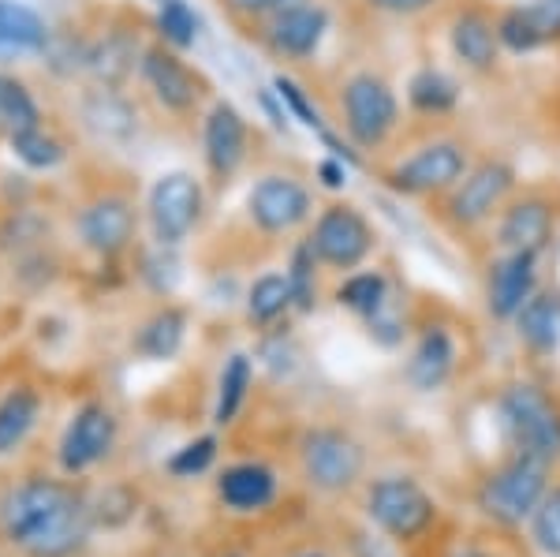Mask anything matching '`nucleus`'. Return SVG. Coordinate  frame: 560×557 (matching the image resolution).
I'll use <instances>...</instances> for the list:
<instances>
[{
	"label": "nucleus",
	"instance_id": "2f4dec72",
	"mask_svg": "<svg viewBox=\"0 0 560 557\" xmlns=\"http://www.w3.org/2000/svg\"><path fill=\"white\" fill-rule=\"evenodd\" d=\"M184 334H187L184 311L165 307L139 329V352L150 359H173L179 352V345H184Z\"/></svg>",
	"mask_w": 560,
	"mask_h": 557
},
{
	"label": "nucleus",
	"instance_id": "ddd939ff",
	"mask_svg": "<svg viewBox=\"0 0 560 557\" xmlns=\"http://www.w3.org/2000/svg\"><path fill=\"white\" fill-rule=\"evenodd\" d=\"M329 34V8L318 0L284 8V12L261 20V42L280 60H311Z\"/></svg>",
	"mask_w": 560,
	"mask_h": 557
},
{
	"label": "nucleus",
	"instance_id": "4468645a",
	"mask_svg": "<svg viewBox=\"0 0 560 557\" xmlns=\"http://www.w3.org/2000/svg\"><path fill=\"white\" fill-rule=\"evenodd\" d=\"M557 232V202L549 192L512 195L509 206L497 218V244L504 251H535L541 255L553 244Z\"/></svg>",
	"mask_w": 560,
	"mask_h": 557
},
{
	"label": "nucleus",
	"instance_id": "a19ab883",
	"mask_svg": "<svg viewBox=\"0 0 560 557\" xmlns=\"http://www.w3.org/2000/svg\"><path fill=\"white\" fill-rule=\"evenodd\" d=\"M232 12L247 15V20H269V15L284 12V8H295V4H306V0H224Z\"/></svg>",
	"mask_w": 560,
	"mask_h": 557
},
{
	"label": "nucleus",
	"instance_id": "aec40b11",
	"mask_svg": "<svg viewBox=\"0 0 560 557\" xmlns=\"http://www.w3.org/2000/svg\"><path fill=\"white\" fill-rule=\"evenodd\" d=\"M448 45H453V57L459 65L478 71V76L493 71L504 53L501 34H497V20H490L482 8H464V12H456L453 26H448Z\"/></svg>",
	"mask_w": 560,
	"mask_h": 557
},
{
	"label": "nucleus",
	"instance_id": "a211bd4d",
	"mask_svg": "<svg viewBox=\"0 0 560 557\" xmlns=\"http://www.w3.org/2000/svg\"><path fill=\"white\" fill-rule=\"evenodd\" d=\"M538 258L535 251H504L490 269L486 285V307L493 318L512 322L523 311V303L538 292Z\"/></svg>",
	"mask_w": 560,
	"mask_h": 557
},
{
	"label": "nucleus",
	"instance_id": "b1692460",
	"mask_svg": "<svg viewBox=\"0 0 560 557\" xmlns=\"http://www.w3.org/2000/svg\"><path fill=\"white\" fill-rule=\"evenodd\" d=\"M217 494L229 509L236 513H255L266 509L277 494V475L266 464H232L224 468V475L217 479Z\"/></svg>",
	"mask_w": 560,
	"mask_h": 557
},
{
	"label": "nucleus",
	"instance_id": "4c0bfd02",
	"mask_svg": "<svg viewBox=\"0 0 560 557\" xmlns=\"http://www.w3.org/2000/svg\"><path fill=\"white\" fill-rule=\"evenodd\" d=\"M217 456V438H195V442H187L179 453L168 461V472L179 475V479H195V475H202L206 468L213 464Z\"/></svg>",
	"mask_w": 560,
	"mask_h": 557
},
{
	"label": "nucleus",
	"instance_id": "a18cd8bd",
	"mask_svg": "<svg viewBox=\"0 0 560 557\" xmlns=\"http://www.w3.org/2000/svg\"><path fill=\"white\" fill-rule=\"evenodd\" d=\"M303 557H322V554H303Z\"/></svg>",
	"mask_w": 560,
	"mask_h": 557
},
{
	"label": "nucleus",
	"instance_id": "6e6552de",
	"mask_svg": "<svg viewBox=\"0 0 560 557\" xmlns=\"http://www.w3.org/2000/svg\"><path fill=\"white\" fill-rule=\"evenodd\" d=\"M306 244L314 247L322 266L329 269H359L370 258L374 251V224L366 221V213L351 202H329L325 210L318 213L311 229V240Z\"/></svg>",
	"mask_w": 560,
	"mask_h": 557
},
{
	"label": "nucleus",
	"instance_id": "f3484780",
	"mask_svg": "<svg viewBox=\"0 0 560 557\" xmlns=\"http://www.w3.org/2000/svg\"><path fill=\"white\" fill-rule=\"evenodd\" d=\"M135 229H139V213L124 195H102L79 213V240L102 258H116L120 251H128Z\"/></svg>",
	"mask_w": 560,
	"mask_h": 557
},
{
	"label": "nucleus",
	"instance_id": "dca6fc26",
	"mask_svg": "<svg viewBox=\"0 0 560 557\" xmlns=\"http://www.w3.org/2000/svg\"><path fill=\"white\" fill-rule=\"evenodd\" d=\"M116 445V419L105 404H83L60 438V468L79 475L102 464Z\"/></svg>",
	"mask_w": 560,
	"mask_h": 557
},
{
	"label": "nucleus",
	"instance_id": "37998d69",
	"mask_svg": "<svg viewBox=\"0 0 560 557\" xmlns=\"http://www.w3.org/2000/svg\"><path fill=\"white\" fill-rule=\"evenodd\" d=\"M318 179H322V187H329V192H340V187L348 184V161H340L332 154L318 161Z\"/></svg>",
	"mask_w": 560,
	"mask_h": 557
},
{
	"label": "nucleus",
	"instance_id": "58836bf2",
	"mask_svg": "<svg viewBox=\"0 0 560 557\" xmlns=\"http://www.w3.org/2000/svg\"><path fill=\"white\" fill-rule=\"evenodd\" d=\"M366 329H370V337H374L377 345H385V348H393L396 340L404 337V318H400V311H396L393 295H388V303L374 314V318H366Z\"/></svg>",
	"mask_w": 560,
	"mask_h": 557
},
{
	"label": "nucleus",
	"instance_id": "9b49d317",
	"mask_svg": "<svg viewBox=\"0 0 560 557\" xmlns=\"http://www.w3.org/2000/svg\"><path fill=\"white\" fill-rule=\"evenodd\" d=\"M314 199L306 192L303 179L288 173H266L255 179V187L247 192V218L255 221L266 236H284L295 232L300 224L311 221Z\"/></svg>",
	"mask_w": 560,
	"mask_h": 557
},
{
	"label": "nucleus",
	"instance_id": "f257e3e1",
	"mask_svg": "<svg viewBox=\"0 0 560 557\" xmlns=\"http://www.w3.org/2000/svg\"><path fill=\"white\" fill-rule=\"evenodd\" d=\"M0 527L31 557H71L90 535V509L68 483L26 479L0 501Z\"/></svg>",
	"mask_w": 560,
	"mask_h": 557
},
{
	"label": "nucleus",
	"instance_id": "c85d7f7f",
	"mask_svg": "<svg viewBox=\"0 0 560 557\" xmlns=\"http://www.w3.org/2000/svg\"><path fill=\"white\" fill-rule=\"evenodd\" d=\"M86 120H90V128H97V135L108 142H124L135 135V109L108 86L94 90V94L86 97Z\"/></svg>",
	"mask_w": 560,
	"mask_h": 557
},
{
	"label": "nucleus",
	"instance_id": "423d86ee",
	"mask_svg": "<svg viewBox=\"0 0 560 557\" xmlns=\"http://www.w3.org/2000/svg\"><path fill=\"white\" fill-rule=\"evenodd\" d=\"M516 165L504 158H486L467 169V176L448 192L445 213L459 229H478V224L501 218V210L516 195Z\"/></svg>",
	"mask_w": 560,
	"mask_h": 557
},
{
	"label": "nucleus",
	"instance_id": "f8f14e48",
	"mask_svg": "<svg viewBox=\"0 0 560 557\" xmlns=\"http://www.w3.org/2000/svg\"><path fill=\"white\" fill-rule=\"evenodd\" d=\"M303 475L318 490H348L363 475V445L337 427L306 430L300 445Z\"/></svg>",
	"mask_w": 560,
	"mask_h": 557
},
{
	"label": "nucleus",
	"instance_id": "6ab92c4d",
	"mask_svg": "<svg viewBox=\"0 0 560 557\" xmlns=\"http://www.w3.org/2000/svg\"><path fill=\"white\" fill-rule=\"evenodd\" d=\"M504 53H538L560 42V0H527L497 20Z\"/></svg>",
	"mask_w": 560,
	"mask_h": 557
},
{
	"label": "nucleus",
	"instance_id": "393cba45",
	"mask_svg": "<svg viewBox=\"0 0 560 557\" xmlns=\"http://www.w3.org/2000/svg\"><path fill=\"white\" fill-rule=\"evenodd\" d=\"M512 322L530 352L553 356L560 348V292H535Z\"/></svg>",
	"mask_w": 560,
	"mask_h": 557
},
{
	"label": "nucleus",
	"instance_id": "412c9836",
	"mask_svg": "<svg viewBox=\"0 0 560 557\" xmlns=\"http://www.w3.org/2000/svg\"><path fill=\"white\" fill-rule=\"evenodd\" d=\"M456 371V340L448 334L445 326H430L427 334L419 337L415 352L408 359V382L415 385L419 393H433L441 390Z\"/></svg>",
	"mask_w": 560,
	"mask_h": 557
},
{
	"label": "nucleus",
	"instance_id": "0eeeda50",
	"mask_svg": "<svg viewBox=\"0 0 560 557\" xmlns=\"http://www.w3.org/2000/svg\"><path fill=\"white\" fill-rule=\"evenodd\" d=\"M206 210V192L191 173H165L153 179L147 195V221L158 247H179L198 229Z\"/></svg>",
	"mask_w": 560,
	"mask_h": 557
},
{
	"label": "nucleus",
	"instance_id": "79ce46f5",
	"mask_svg": "<svg viewBox=\"0 0 560 557\" xmlns=\"http://www.w3.org/2000/svg\"><path fill=\"white\" fill-rule=\"evenodd\" d=\"M366 4L382 15H393V20H411V15L430 12V8L441 4V0H366Z\"/></svg>",
	"mask_w": 560,
	"mask_h": 557
},
{
	"label": "nucleus",
	"instance_id": "cd10ccee",
	"mask_svg": "<svg viewBox=\"0 0 560 557\" xmlns=\"http://www.w3.org/2000/svg\"><path fill=\"white\" fill-rule=\"evenodd\" d=\"M388 277L382 269H359V274H348L345 285L337 289V303L345 311H351L355 318H374L377 311L388 303Z\"/></svg>",
	"mask_w": 560,
	"mask_h": 557
},
{
	"label": "nucleus",
	"instance_id": "2eb2a0df",
	"mask_svg": "<svg viewBox=\"0 0 560 557\" xmlns=\"http://www.w3.org/2000/svg\"><path fill=\"white\" fill-rule=\"evenodd\" d=\"M247 120L232 102H213L202 120V158L213 184H229L247 161Z\"/></svg>",
	"mask_w": 560,
	"mask_h": 557
},
{
	"label": "nucleus",
	"instance_id": "f704fd0d",
	"mask_svg": "<svg viewBox=\"0 0 560 557\" xmlns=\"http://www.w3.org/2000/svg\"><path fill=\"white\" fill-rule=\"evenodd\" d=\"M158 34L173 49H191L202 34V20L187 0H161L158 4Z\"/></svg>",
	"mask_w": 560,
	"mask_h": 557
},
{
	"label": "nucleus",
	"instance_id": "72a5a7b5",
	"mask_svg": "<svg viewBox=\"0 0 560 557\" xmlns=\"http://www.w3.org/2000/svg\"><path fill=\"white\" fill-rule=\"evenodd\" d=\"M8 142H12V154L20 158L26 169H38V173H49V169H57L60 161H65V142L45 131L42 124L38 128L8 135Z\"/></svg>",
	"mask_w": 560,
	"mask_h": 557
},
{
	"label": "nucleus",
	"instance_id": "c03bdc74",
	"mask_svg": "<svg viewBox=\"0 0 560 557\" xmlns=\"http://www.w3.org/2000/svg\"><path fill=\"white\" fill-rule=\"evenodd\" d=\"M456 557H486V554H478V550H459Z\"/></svg>",
	"mask_w": 560,
	"mask_h": 557
},
{
	"label": "nucleus",
	"instance_id": "f03ea898",
	"mask_svg": "<svg viewBox=\"0 0 560 557\" xmlns=\"http://www.w3.org/2000/svg\"><path fill=\"white\" fill-rule=\"evenodd\" d=\"M340 124L355 150H377L400 124V97L377 71H355L340 86Z\"/></svg>",
	"mask_w": 560,
	"mask_h": 557
},
{
	"label": "nucleus",
	"instance_id": "473e14b6",
	"mask_svg": "<svg viewBox=\"0 0 560 557\" xmlns=\"http://www.w3.org/2000/svg\"><path fill=\"white\" fill-rule=\"evenodd\" d=\"M38 124H42V109L34 102V94L15 76L0 71V131L15 135L26 128H38Z\"/></svg>",
	"mask_w": 560,
	"mask_h": 557
},
{
	"label": "nucleus",
	"instance_id": "a878e982",
	"mask_svg": "<svg viewBox=\"0 0 560 557\" xmlns=\"http://www.w3.org/2000/svg\"><path fill=\"white\" fill-rule=\"evenodd\" d=\"M408 105L422 116H448L459 105V83L441 68H419L408 79Z\"/></svg>",
	"mask_w": 560,
	"mask_h": 557
},
{
	"label": "nucleus",
	"instance_id": "4be33fe9",
	"mask_svg": "<svg viewBox=\"0 0 560 557\" xmlns=\"http://www.w3.org/2000/svg\"><path fill=\"white\" fill-rule=\"evenodd\" d=\"M49 23L23 0H0V57H45Z\"/></svg>",
	"mask_w": 560,
	"mask_h": 557
},
{
	"label": "nucleus",
	"instance_id": "1a4fd4ad",
	"mask_svg": "<svg viewBox=\"0 0 560 557\" xmlns=\"http://www.w3.org/2000/svg\"><path fill=\"white\" fill-rule=\"evenodd\" d=\"M139 76L153 94V102L173 116L195 113L198 105H202L206 90H210V83L202 79V71H195L184 57H179V49H173V45H165V42L147 45Z\"/></svg>",
	"mask_w": 560,
	"mask_h": 557
},
{
	"label": "nucleus",
	"instance_id": "e433bc0d",
	"mask_svg": "<svg viewBox=\"0 0 560 557\" xmlns=\"http://www.w3.org/2000/svg\"><path fill=\"white\" fill-rule=\"evenodd\" d=\"M535 543L549 557H560V487H553L535 509Z\"/></svg>",
	"mask_w": 560,
	"mask_h": 557
},
{
	"label": "nucleus",
	"instance_id": "9d476101",
	"mask_svg": "<svg viewBox=\"0 0 560 557\" xmlns=\"http://www.w3.org/2000/svg\"><path fill=\"white\" fill-rule=\"evenodd\" d=\"M366 513L393 538H415L433 524L438 506H433V498L415 479L388 475V479H377L374 487H370Z\"/></svg>",
	"mask_w": 560,
	"mask_h": 557
},
{
	"label": "nucleus",
	"instance_id": "7c9ffc66",
	"mask_svg": "<svg viewBox=\"0 0 560 557\" xmlns=\"http://www.w3.org/2000/svg\"><path fill=\"white\" fill-rule=\"evenodd\" d=\"M250 382H255V363H250V356H243V352L229 356V363H224V371H221V390H217V408H213V419L221 427L240 416Z\"/></svg>",
	"mask_w": 560,
	"mask_h": 557
},
{
	"label": "nucleus",
	"instance_id": "7ed1b4c3",
	"mask_svg": "<svg viewBox=\"0 0 560 557\" xmlns=\"http://www.w3.org/2000/svg\"><path fill=\"white\" fill-rule=\"evenodd\" d=\"M501 427L516 453L541 456V461H560V408L546 390L530 382H516L497 401Z\"/></svg>",
	"mask_w": 560,
	"mask_h": 557
},
{
	"label": "nucleus",
	"instance_id": "20e7f679",
	"mask_svg": "<svg viewBox=\"0 0 560 557\" xmlns=\"http://www.w3.org/2000/svg\"><path fill=\"white\" fill-rule=\"evenodd\" d=\"M549 468L553 464L541 461V456L516 453L478 487V509L504 527L523 524L527 517H535L541 498L549 494Z\"/></svg>",
	"mask_w": 560,
	"mask_h": 557
},
{
	"label": "nucleus",
	"instance_id": "bb28decb",
	"mask_svg": "<svg viewBox=\"0 0 560 557\" xmlns=\"http://www.w3.org/2000/svg\"><path fill=\"white\" fill-rule=\"evenodd\" d=\"M38 411H42V401L34 390H12L4 401H0V456L15 453L26 434L34 430V423H38Z\"/></svg>",
	"mask_w": 560,
	"mask_h": 557
},
{
	"label": "nucleus",
	"instance_id": "c756f323",
	"mask_svg": "<svg viewBox=\"0 0 560 557\" xmlns=\"http://www.w3.org/2000/svg\"><path fill=\"white\" fill-rule=\"evenodd\" d=\"M295 307L292 300V285L288 274H261L247 292V318L255 326H273L280 314H288Z\"/></svg>",
	"mask_w": 560,
	"mask_h": 557
},
{
	"label": "nucleus",
	"instance_id": "ea45409f",
	"mask_svg": "<svg viewBox=\"0 0 560 557\" xmlns=\"http://www.w3.org/2000/svg\"><path fill=\"white\" fill-rule=\"evenodd\" d=\"M176 255H173V247H158V255L147 263V281L153 285L158 292H173V285H176Z\"/></svg>",
	"mask_w": 560,
	"mask_h": 557
},
{
	"label": "nucleus",
	"instance_id": "39448f33",
	"mask_svg": "<svg viewBox=\"0 0 560 557\" xmlns=\"http://www.w3.org/2000/svg\"><path fill=\"white\" fill-rule=\"evenodd\" d=\"M471 169L467 147L456 139H433L408 154L400 165L385 173V184L404 199H430V195H448Z\"/></svg>",
	"mask_w": 560,
	"mask_h": 557
},
{
	"label": "nucleus",
	"instance_id": "5701e85b",
	"mask_svg": "<svg viewBox=\"0 0 560 557\" xmlns=\"http://www.w3.org/2000/svg\"><path fill=\"white\" fill-rule=\"evenodd\" d=\"M142 45L131 31H108L102 42L90 45L86 71L108 90H120L142 65Z\"/></svg>",
	"mask_w": 560,
	"mask_h": 557
},
{
	"label": "nucleus",
	"instance_id": "c9c22d12",
	"mask_svg": "<svg viewBox=\"0 0 560 557\" xmlns=\"http://www.w3.org/2000/svg\"><path fill=\"white\" fill-rule=\"evenodd\" d=\"M318 255H314V247L303 244L295 247L292 255V266L284 269L288 274V285H292V300L300 311H314V303H318Z\"/></svg>",
	"mask_w": 560,
	"mask_h": 557
}]
</instances>
